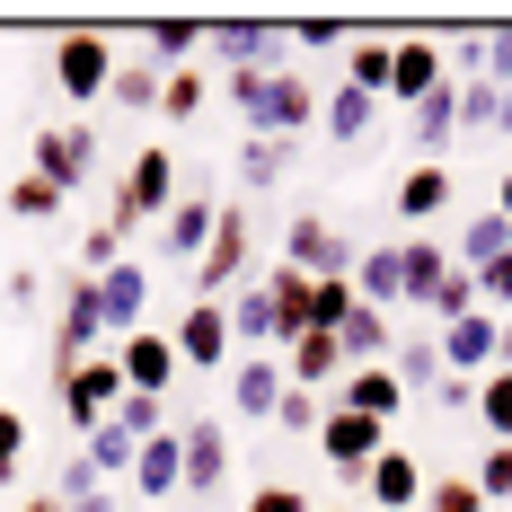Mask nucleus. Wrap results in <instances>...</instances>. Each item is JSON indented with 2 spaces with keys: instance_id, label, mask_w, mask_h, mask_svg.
<instances>
[{
  "instance_id": "nucleus-42",
  "label": "nucleus",
  "mask_w": 512,
  "mask_h": 512,
  "mask_svg": "<svg viewBox=\"0 0 512 512\" xmlns=\"http://www.w3.org/2000/svg\"><path fill=\"white\" fill-rule=\"evenodd\" d=\"M468 477H477V495H486V504H512V442H495Z\"/></svg>"
},
{
  "instance_id": "nucleus-21",
  "label": "nucleus",
  "mask_w": 512,
  "mask_h": 512,
  "mask_svg": "<svg viewBox=\"0 0 512 512\" xmlns=\"http://www.w3.org/2000/svg\"><path fill=\"white\" fill-rule=\"evenodd\" d=\"M212 221H221V204H212L204 186H195V195H177V204H168V221H159L168 256H186V265H195V256L212 248Z\"/></svg>"
},
{
  "instance_id": "nucleus-8",
  "label": "nucleus",
  "mask_w": 512,
  "mask_h": 512,
  "mask_svg": "<svg viewBox=\"0 0 512 512\" xmlns=\"http://www.w3.org/2000/svg\"><path fill=\"white\" fill-rule=\"evenodd\" d=\"M309 124H318V89H309L301 71H274L265 98H256V115H248V133H265V142H301Z\"/></svg>"
},
{
  "instance_id": "nucleus-16",
  "label": "nucleus",
  "mask_w": 512,
  "mask_h": 512,
  "mask_svg": "<svg viewBox=\"0 0 512 512\" xmlns=\"http://www.w3.org/2000/svg\"><path fill=\"white\" fill-rule=\"evenodd\" d=\"M265 292H274V327H283V345L318 336V274H301V265H274V274H265Z\"/></svg>"
},
{
  "instance_id": "nucleus-54",
  "label": "nucleus",
  "mask_w": 512,
  "mask_h": 512,
  "mask_svg": "<svg viewBox=\"0 0 512 512\" xmlns=\"http://www.w3.org/2000/svg\"><path fill=\"white\" fill-rule=\"evenodd\" d=\"M18 512H62V504H53V486H45V495H27V504H18Z\"/></svg>"
},
{
  "instance_id": "nucleus-52",
  "label": "nucleus",
  "mask_w": 512,
  "mask_h": 512,
  "mask_svg": "<svg viewBox=\"0 0 512 512\" xmlns=\"http://www.w3.org/2000/svg\"><path fill=\"white\" fill-rule=\"evenodd\" d=\"M18 451H27V424H18V407H0V460L18 468Z\"/></svg>"
},
{
  "instance_id": "nucleus-29",
  "label": "nucleus",
  "mask_w": 512,
  "mask_h": 512,
  "mask_svg": "<svg viewBox=\"0 0 512 512\" xmlns=\"http://www.w3.org/2000/svg\"><path fill=\"white\" fill-rule=\"evenodd\" d=\"M371 124H380V98H362V89L336 80V89H327V142H362Z\"/></svg>"
},
{
  "instance_id": "nucleus-25",
  "label": "nucleus",
  "mask_w": 512,
  "mask_h": 512,
  "mask_svg": "<svg viewBox=\"0 0 512 512\" xmlns=\"http://www.w3.org/2000/svg\"><path fill=\"white\" fill-rule=\"evenodd\" d=\"M389 80H398V45H380V36H354V45H345V89H362V98L389 106Z\"/></svg>"
},
{
  "instance_id": "nucleus-14",
  "label": "nucleus",
  "mask_w": 512,
  "mask_h": 512,
  "mask_svg": "<svg viewBox=\"0 0 512 512\" xmlns=\"http://www.w3.org/2000/svg\"><path fill=\"white\" fill-rule=\"evenodd\" d=\"M318 451H327V468H345V477H362V468L389 451V424H371V415H345L327 407V424H318Z\"/></svg>"
},
{
  "instance_id": "nucleus-26",
  "label": "nucleus",
  "mask_w": 512,
  "mask_h": 512,
  "mask_svg": "<svg viewBox=\"0 0 512 512\" xmlns=\"http://www.w3.org/2000/svg\"><path fill=\"white\" fill-rule=\"evenodd\" d=\"M133 495H186V451H177V433L142 442V460H133Z\"/></svg>"
},
{
  "instance_id": "nucleus-12",
  "label": "nucleus",
  "mask_w": 512,
  "mask_h": 512,
  "mask_svg": "<svg viewBox=\"0 0 512 512\" xmlns=\"http://www.w3.org/2000/svg\"><path fill=\"white\" fill-rule=\"evenodd\" d=\"M424 477H433V468L415 460V451H398V442H389V451L362 468L354 486L371 495V512H424Z\"/></svg>"
},
{
  "instance_id": "nucleus-48",
  "label": "nucleus",
  "mask_w": 512,
  "mask_h": 512,
  "mask_svg": "<svg viewBox=\"0 0 512 512\" xmlns=\"http://www.w3.org/2000/svg\"><path fill=\"white\" fill-rule=\"evenodd\" d=\"M248 512H318V504H309L301 486H256V495H248Z\"/></svg>"
},
{
  "instance_id": "nucleus-49",
  "label": "nucleus",
  "mask_w": 512,
  "mask_h": 512,
  "mask_svg": "<svg viewBox=\"0 0 512 512\" xmlns=\"http://www.w3.org/2000/svg\"><path fill=\"white\" fill-rule=\"evenodd\" d=\"M98 486H106V477H98L89 460H71L62 477H53V495H62V504H80V495H98Z\"/></svg>"
},
{
  "instance_id": "nucleus-23",
  "label": "nucleus",
  "mask_w": 512,
  "mask_h": 512,
  "mask_svg": "<svg viewBox=\"0 0 512 512\" xmlns=\"http://www.w3.org/2000/svg\"><path fill=\"white\" fill-rule=\"evenodd\" d=\"M327 380H345V354H336V336H301V345H283V389H327Z\"/></svg>"
},
{
  "instance_id": "nucleus-7",
  "label": "nucleus",
  "mask_w": 512,
  "mask_h": 512,
  "mask_svg": "<svg viewBox=\"0 0 512 512\" xmlns=\"http://www.w3.org/2000/svg\"><path fill=\"white\" fill-rule=\"evenodd\" d=\"M177 451H186V495L212 504L230 486V433H221V415H177Z\"/></svg>"
},
{
  "instance_id": "nucleus-10",
  "label": "nucleus",
  "mask_w": 512,
  "mask_h": 512,
  "mask_svg": "<svg viewBox=\"0 0 512 512\" xmlns=\"http://www.w3.org/2000/svg\"><path fill=\"white\" fill-rule=\"evenodd\" d=\"M106 354H115V371H124V389H133V398H168V389H177V371H186L177 345H168L159 327H133V336H124V345H106Z\"/></svg>"
},
{
  "instance_id": "nucleus-9",
  "label": "nucleus",
  "mask_w": 512,
  "mask_h": 512,
  "mask_svg": "<svg viewBox=\"0 0 512 512\" xmlns=\"http://www.w3.org/2000/svg\"><path fill=\"white\" fill-rule=\"evenodd\" d=\"M27 168H36L45 186H62V195H71V186L98 168V133H89V124H45V133L27 142Z\"/></svg>"
},
{
  "instance_id": "nucleus-19",
  "label": "nucleus",
  "mask_w": 512,
  "mask_h": 512,
  "mask_svg": "<svg viewBox=\"0 0 512 512\" xmlns=\"http://www.w3.org/2000/svg\"><path fill=\"white\" fill-rule=\"evenodd\" d=\"M230 336L256 345V354H283V327H274V292H265V274H248V283L230 292Z\"/></svg>"
},
{
  "instance_id": "nucleus-2",
  "label": "nucleus",
  "mask_w": 512,
  "mask_h": 512,
  "mask_svg": "<svg viewBox=\"0 0 512 512\" xmlns=\"http://www.w3.org/2000/svg\"><path fill=\"white\" fill-rule=\"evenodd\" d=\"M168 204H177V159L151 142V151L124 159V177H115V230L133 239L142 221H168Z\"/></svg>"
},
{
  "instance_id": "nucleus-13",
  "label": "nucleus",
  "mask_w": 512,
  "mask_h": 512,
  "mask_svg": "<svg viewBox=\"0 0 512 512\" xmlns=\"http://www.w3.org/2000/svg\"><path fill=\"white\" fill-rule=\"evenodd\" d=\"M98 309H106V345H124L133 327H151V274L124 256V265H106L98 274Z\"/></svg>"
},
{
  "instance_id": "nucleus-27",
  "label": "nucleus",
  "mask_w": 512,
  "mask_h": 512,
  "mask_svg": "<svg viewBox=\"0 0 512 512\" xmlns=\"http://www.w3.org/2000/svg\"><path fill=\"white\" fill-rule=\"evenodd\" d=\"M292 36V27H274V18H221V27H204L212 53H230V62H256V53H274Z\"/></svg>"
},
{
  "instance_id": "nucleus-1",
  "label": "nucleus",
  "mask_w": 512,
  "mask_h": 512,
  "mask_svg": "<svg viewBox=\"0 0 512 512\" xmlns=\"http://www.w3.org/2000/svg\"><path fill=\"white\" fill-rule=\"evenodd\" d=\"M256 274V230H248V204H221L212 221V248L195 256V301H230L239 283Z\"/></svg>"
},
{
  "instance_id": "nucleus-22",
  "label": "nucleus",
  "mask_w": 512,
  "mask_h": 512,
  "mask_svg": "<svg viewBox=\"0 0 512 512\" xmlns=\"http://www.w3.org/2000/svg\"><path fill=\"white\" fill-rule=\"evenodd\" d=\"M407 115H415V133H407V142H415L424 159H442L451 142H460V80H442V89H433L424 106H407Z\"/></svg>"
},
{
  "instance_id": "nucleus-30",
  "label": "nucleus",
  "mask_w": 512,
  "mask_h": 512,
  "mask_svg": "<svg viewBox=\"0 0 512 512\" xmlns=\"http://www.w3.org/2000/svg\"><path fill=\"white\" fill-rule=\"evenodd\" d=\"M142 45L159 53V71H186V53L204 45V18H151V27H142Z\"/></svg>"
},
{
  "instance_id": "nucleus-36",
  "label": "nucleus",
  "mask_w": 512,
  "mask_h": 512,
  "mask_svg": "<svg viewBox=\"0 0 512 512\" xmlns=\"http://www.w3.org/2000/svg\"><path fill=\"white\" fill-rule=\"evenodd\" d=\"M477 424H486L495 442H512V362H504V371H486V380H477Z\"/></svg>"
},
{
  "instance_id": "nucleus-4",
  "label": "nucleus",
  "mask_w": 512,
  "mask_h": 512,
  "mask_svg": "<svg viewBox=\"0 0 512 512\" xmlns=\"http://www.w3.org/2000/svg\"><path fill=\"white\" fill-rule=\"evenodd\" d=\"M433 345H442V371H451V380H486V371H504V318H495V309H468V318H451Z\"/></svg>"
},
{
  "instance_id": "nucleus-45",
  "label": "nucleus",
  "mask_w": 512,
  "mask_h": 512,
  "mask_svg": "<svg viewBox=\"0 0 512 512\" xmlns=\"http://www.w3.org/2000/svg\"><path fill=\"white\" fill-rule=\"evenodd\" d=\"M477 309H512V248L495 265H477Z\"/></svg>"
},
{
  "instance_id": "nucleus-41",
  "label": "nucleus",
  "mask_w": 512,
  "mask_h": 512,
  "mask_svg": "<svg viewBox=\"0 0 512 512\" xmlns=\"http://www.w3.org/2000/svg\"><path fill=\"white\" fill-rule=\"evenodd\" d=\"M433 318H442V327H451V318H468V309H477V274H468V265H451V274H442V292H433Z\"/></svg>"
},
{
  "instance_id": "nucleus-28",
  "label": "nucleus",
  "mask_w": 512,
  "mask_h": 512,
  "mask_svg": "<svg viewBox=\"0 0 512 512\" xmlns=\"http://www.w3.org/2000/svg\"><path fill=\"white\" fill-rule=\"evenodd\" d=\"M80 460L98 468V477H115V486H133V460H142V442H133L124 424H98V433L80 442Z\"/></svg>"
},
{
  "instance_id": "nucleus-24",
  "label": "nucleus",
  "mask_w": 512,
  "mask_h": 512,
  "mask_svg": "<svg viewBox=\"0 0 512 512\" xmlns=\"http://www.w3.org/2000/svg\"><path fill=\"white\" fill-rule=\"evenodd\" d=\"M230 407H239V415H274V407H283V362H274V354L230 362Z\"/></svg>"
},
{
  "instance_id": "nucleus-44",
  "label": "nucleus",
  "mask_w": 512,
  "mask_h": 512,
  "mask_svg": "<svg viewBox=\"0 0 512 512\" xmlns=\"http://www.w3.org/2000/svg\"><path fill=\"white\" fill-rule=\"evenodd\" d=\"M274 424H283V433H309V442H318V424H327V407H318L309 389H283V407H274Z\"/></svg>"
},
{
  "instance_id": "nucleus-51",
  "label": "nucleus",
  "mask_w": 512,
  "mask_h": 512,
  "mask_svg": "<svg viewBox=\"0 0 512 512\" xmlns=\"http://www.w3.org/2000/svg\"><path fill=\"white\" fill-rule=\"evenodd\" d=\"M433 407H442V415H477V380H451V371H442V389H433Z\"/></svg>"
},
{
  "instance_id": "nucleus-43",
  "label": "nucleus",
  "mask_w": 512,
  "mask_h": 512,
  "mask_svg": "<svg viewBox=\"0 0 512 512\" xmlns=\"http://www.w3.org/2000/svg\"><path fill=\"white\" fill-rule=\"evenodd\" d=\"M265 80H274L265 62H230V71H221V89H230V106H239V115H256V98H265Z\"/></svg>"
},
{
  "instance_id": "nucleus-5",
  "label": "nucleus",
  "mask_w": 512,
  "mask_h": 512,
  "mask_svg": "<svg viewBox=\"0 0 512 512\" xmlns=\"http://www.w3.org/2000/svg\"><path fill=\"white\" fill-rule=\"evenodd\" d=\"M106 80H115V45H106L98 27H71V36H53V89L62 98H106Z\"/></svg>"
},
{
  "instance_id": "nucleus-40",
  "label": "nucleus",
  "mask_w": 512,
  "mask_h": 512,
  "mask_svg": "<svg viewBox=\"0 0 512 512\" xmlns=\"http://www.w3.org/2000/svg\"><path fill=\"white\" fill-rule=\"evenodd\" d=\"M283 168H292V142H265V133H248V151H239V177H248V186H274Z\"/></svg>"
},
{
  "instance_id": "nucleus-20",
  "label": "nucleus",
  "mask_w": 512,
  "mask_h": 512,
  "mask_svg": "<svg viewBox=\"0 0 512 512\" xmlns=\"http://www.w3.org/2000/svg\"><path fill=\"white\" fill-rule=\"evenodd\" d=\"M451 265H460V256L442 248V239H398V309H407V301H433Z\"/></svg>"
},
{
  "instance_id": "nucleus-3",
  "label": "nucleus",
  "mask_w": 512,
  "mask_h": 512,
  "mask_svg": "<svg viewBox=\"0 0 512 512\" xmlns=\"http://www.w3.org/2000/svg\"><path fill=\"white\" fill-rule=\"evenodd\" d=\"M283 265H301V274H318V283H354L362 248L327 221V212H292V230H283Z\"/></svg>"
},
{
  "instance_id": "nucleus-53",
  "label": "nucleus",
  "mask_w": 512,
  "mask_h": 512,
  "mask_svg": "<svg viewBox=\"0 0 512 512\" xmlns=\"http://www.w3.org/2000/svg\"><path fill=\"white\" fill-rule=\"evenodd\" d=\"M495 212H504V221H512V168H504V177H495Z\"/></svg>"
},
{
  "instance_id": "nucleus-32",
  "label": "nucleus",
  "mask_w": 512,
  "mask_h": 512,
  "mask_svg": "<svg viewBox=\"0 0 512 512\" xmlns=\"http://www.w3.org/2000/svg\"><path fill=\"white\" fill-rule=\"evenodd\" d=\"M354 301L398 309V248H362V265H354Z\"/></svg>"
},
{
  "instance_id": "nucleus-37",
  "label": "nucleus",
  "mask_w": 512,
  "mask_h": 512,
  "mask_svg": "<svg viewBox=\"0 0 512 512\" xmlns=\"http://www.w3.org/2000/svg\"><path fill=\"white\" fill-rule=\"evenodd\" d=\"M204 98H212V80H204V71H195V62L159 80V115H177V124H186V115H204Z\"/></svg>"
},
{
  "instance_id": "nucleus-31",
  "label": "nucleus",
  "mask_w": 512,
  "mask_h": 512,
  "mask_svg": "<svg viewBox=\"0 0 512 512\" xmlns=\"http://www.w3.org/2000/svg\"><path fill=\"white\" fill-rule=\"evenodd\" d=\"M159 62H115V80H106V98L115 106H133V115H159Z\"/></svg>"
},
{
  "instance_id": "nucleus-11",
  "label": "nucleus",
  "mask_w": 512,
  "mask_h": 512,
  "mask_svg": "<svg viewBox=\"0 0 512 512\" xmlns=\"http://www.w3.org/2000/svg\"><path fill=\"white\" fill-rule=\"evenodd\" d=\"M177 362H195V371H221V362L239 354V336H230V301H186V318H177Z\"/></svg>"
},
{
  "instance_id": "nucleus-33",
  "label": "nucleus",
  "mask_w": 512,
  "mask_h": 512,
  "mask_svg": "<svg viewBox=\"0 0 512 512\" xmlns=\"http://www.w3.org/2000/svg\"><path fill=\"white\" fill-rule=\"evenodd\" d=\"M504 248H512V221H504V212H495V204L468 212V239H460V265H468V274H477V265H495Z\"/></svg>"
},
{
  "instance_id": "nucleus-39",
  "label": "nucleus",
  "mask_w": 512,
  "mask_h": 512,
  "mask_svg": "<svg viewBox=\"0 0 512 512\" xmlns=\"http://www.w3.org/2000/svg\"><path fill=\"white\" fill-rule=\"evenodd\" d=\"M495 115H504V89L495 80H460V133H495Z\"/></svg>"
},
{
  "instance_id": "nucleus-55",
  "label": "nucleus",
  "mask_w": 512,
  "mask_h": 512,
  "mask_svg": "<svg viewBox=\"0 0 512 512\" xmlns=\"http://www.w3.org/2000/svg\"><path fill=\"white\" fill-rule=\"evenodd\" d=\"M495 133H512V89H504V115H495Z\"/></svg>"
},
{
  "instance_id": "nucleus-35",
  "label": "nucleus",
  "mask_w": 512,
  "mask_h": 512,
  "mask_svg": "<svg viewBox=\"0 0 512 512\" xmlns=\"http://www.w3.org/2000/svg\"><path fill=\"white\" fill-rule=\"evenodd\" d=\"M424 512H495V504L477 495L468 468H442V477H424Z\"/></svg>"
},
{
  "instance_id": "nucleus-38",
  "label": "nucleus",
  "mask_w": 512,
  "mask_h": 512,
  "mask_svg": "<svg viewBox=\"0 0 512 512\" xmlns=\"http://www.w3.org/2000/svg\"><path fill=\"white\" fill-rule=\"evenodd\" d=\"M53 212H62V186H45V177L27 168V177L9 186V221H53Z\"/></svg>"
},
{
  "instance_id": "nucleus-50",
  "label": "nucleus",
  "mask_w": 512,
  "mask_h": 512,
  "mask_svg": "<svg viewBox=\"0 0 512 512\" xmlns=\"http://www.w3.org/2000/svg\"><path fill=\"white\" fill-rule=\"evenodd\" d=\"M292 45H309V53H336V45H345V27H336V18H301V27H292Z\"/></svg>"
},
{
  "instance_id": "nucleus-17",
  "label": "nucleus",
  "mask_w": 512,
  "mask_h": 512,
  "mask_svg": "<svg viewBox=\"0 0 512 512\" xmlns=\"http://www.w3.org/2000/svg\"><path fill=\"white\" fill-rule=\"evenodd\" d=\"M336 407H345V415H371V424H398L407 389H398L389 362H371V371H345V380H336Z\"/></svg>"
},
{
  "instance_id": "nucleus-34",
  "label": "nucleus",
  "mask_w": 512,
  "mask_h": 512,
  "mask_svg": "<svg viewBox=\"0 0 512 512\" xmlns=\"http://www.w3.org/2000/svg\"><path fill=\"white\" fill-rule=\"evenodd\" d=\"M389 371H398V389H424V398H433V389H442V345H407V336H398V354H389Z\"/></svg>"
},
{
  "instance_id": "nucleus-56",
  "label": "nucleus",
  "mask_w": 512,
  "mask_h": 512,
  "mask_svg": "<svg viewBox=\"0 0 512 512\" xmlns=\"http://www.w3.org/2000/svg\"><path fill=\"white\" fill-rule=\"evenodd\" d=\"M504 362H512V327H504Z\"/></svg>"
},
{
  "instance_id": "nucleus-46",
  "label": "nucleus",
  "mask_w": 512,
  "mask_h": 512,
  "mask_svg": "<svg viewBox=\"0 0 512 512\" xmlns=\"http://www.w3.org/2000/svg\"><path fill=\"white\" fill-rule=\"evenodd\" d=\"M0 301H9V309H36V301H45V265H9Z\"/></svg>"
},
{
  "instance_id": "nucleus-47",
  "label": "nucleus",
  "mask_w": 512,
  "mask_h": 512,
  "mask_svg": "<svg viewBox=\"0 0 512 512\" xmlns=\"http://www.w3.org/2000/svg\"><path fill=\"white\" fill-rule=\"evenodd\" d=\"M477 80L512 89V27H495V36H486V71H477Z\"/></svg>"
},
{
  "instance_id": "nucleus-18",
  "label": "nucleus",
  "mask_w": 512,
  "mask_h": 512,
  "mask_svg": "<svg viewBox=\"0 0 512 512\" xmlns=\"http://www.w3.org/2000/svg\"><path fill=\"white\" fill-rule=\"evenodd\" d=\"M460 204V177L442 168V159H415L407 177H398V221H433V212Z\"/></svg>"
},
{
  "instance_id": "nucleus-15",
  "label": "nucleus",
  "mask_w": 512,
  "mask_h": 512,
  "mask_svg": "<svg viewBox=\"0 0 512 512\" xmlns=\"http://www.w3.org/2000/svg\"><path fill=\"white\" fill-rule=\"evenodd\" d=\"M442 80H451V53L433 45V36H398V80H389V106H424Z\"/></svg>"
},
{
  "instance_id": "nucleus-57",
  "label": "nucleus",
  "mask_w": 512,
  "mask_h": 512,
  "mask_svg": "<svg viewBox=\"0 0 512 512\" xmlns=\"http://www.w3.org/2000/svg\"><path fill=\"white\" fill-rule=\"evenodd\" d=\"M0 486H9V460H0Z\"/></svg>"
},
{
  "instance_id": "nucleus-6",
  "label": "nucleus",
  "mask_w": 512,
  "mask_h": 512,
  "mask_svg": "<svg viewBox=\"0 0 512 512\" xmlns=\"http://www.w3.org/2000/svg\"><path fill=\"white\" fill-rule=\"evenodd\" d=\"M53 398H62V415L80 424V442H89L98 424H115V407H124V371H115V354H89Z\"/></svg>"
}]
</instances>
